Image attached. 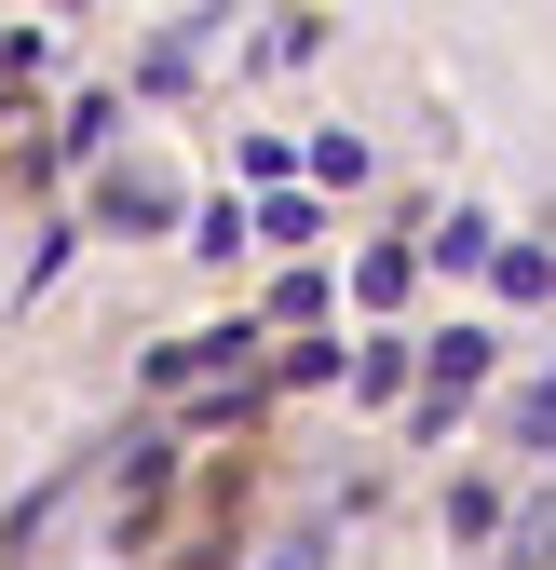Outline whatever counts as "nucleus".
I'll use <instances>...</instances> for the list:
<instances>
[{"label":"nucleus","mask_w":556,"mask_h":570,"mask_svg":"<svg viewBox=\"0 0 556 570\" xmlns=\"http://www.w3.org/2000/svg\"><path fill=\"white\" fill-rule=\"evenodd\" d=\"M489 285H503V299H543V285H556V258H543V245H516V258H503Z\"/></svg>","instance_id":"f257e3e1"},{"label":"nucleus","mask_w":556,"mask_h":570,"mask_svg":"<svg viewBox=\"0 0 556 570\" xmlns=\"http://www.w3.org/2000/svg\"><path fill=\"white\" fill-rule=\"evenodd\" d=\"M516 421H529V449H556V381H543V394H529Z\"/></svg>","instance_id":"f03ea898"},{"label":"nucleus","mask_w":556,"mask_h":570,"mask_svg":"<svg viewBox=\"0 0 556 570\" xmlns=\"http://www.w3.org/2000/svg\"><path fill=\"white\" fill-rule=\"evenodd\" d=\"M312 557H326V543H312V530H299V543H271V570H312Z\"/></svg>","instance_id":"7ed1b4c3"}]
</instances>
